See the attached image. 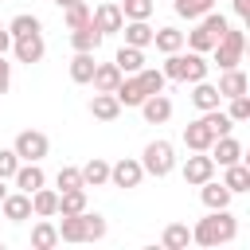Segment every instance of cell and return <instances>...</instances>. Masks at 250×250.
<instances>
[{
	"label": "cell",
	"instance_id": "6da1fadb",
	"mask_svg": "<svg viewBox=\"0 0 250 250\" xmlns=\"http://www.w3.org/2000/svg\"><path fill=\"white\" fill-rule=\"evenodd\" d=\"M234 234H238V219L227 207L211 211L207 219H199L191 227V242H199V246H223V242H234Z\"/></svg>",
	"mask_w": 250,
	"mask_h": 250
},
{
	"label": "cell",
	"instance_id": "7a4b0ae2",
	"mask_svg": "<svg viewBox=\"0 0 250 250\" xmlns=\"http://www.w3.org/2000/svg\"><path fill=\"white\" fill-rule=\"evenodd\" d=\"M207 70H211V62L199 51H188V55L172 51L164 62V78H172V82H199V78H207Z\"/></svg>",
	"mask_w": 250,
	"mask_h": 250
},
{
	"label": "cell",
	"instance_id": "3957f363",
	"mask_svg": "<svg viewBox=\"0 0 250 250\" xmlns=\"http://www.w3.org/2000/svg\"><path fill=\"white\" fill-rule=\"evenodd\" d=\"M227 27H230V23H227V16H219V12H203V16H199V23H195V31H188V35H184V43H188L191 51L207 55V51L219 43V35H223Z\"/></svg>",
	"mask_w": 250,
	"mask_h": 250
},
{
	"label": "cell",
	"instance_id": "277c9868",
	"mask_svg": "<svg viewBox=\"0 0 250 250\" xmlns=\"http://www.w3.org/2000/svg\"><path fill=\"white\" fill-rule=\"evenodd\" d=\"M211 51H215V62H219V70H230V66H238V62H242V51H246V35H242V27H227Z\"/></svg>",
	"mask_w": 250,
	"mask_h": 250
},
{
	"label": "cell",
	"instance_id": "5b68a950",
	"mask_svg": "<svg viewBox=\"0 0 250 250\" xmlns=\"http://www.w3.org/2000/svg\"><path fill=\"white\" fill-rule=\"evenodd\" d=\"M141 168H145V176H168L176 168L172 141H148L145 145V156H141Z\"/></svg>",
	"mask_w": 250,
	"mask_h": 250
},
{
	"label": "cell",
	"instance_id": "8992f818",
	"mask_svg": "<svg viewBox=\"0 0 250 250\" xmlns=\"http://www.w3.org/2000/svg\"><path fill=\"white\" fill-rule=\"evenodd\" d=\"M16 156L20 160H43L47 156V148H51V141H47V133H39V129H23V133H16Z\"/></svg>",
	"mask_w": 250,
	"mask_h": 250
},
{
	"label": "cell",
	"instance_id": "52a82bcc",
	"mask_svg": "<svg viewBox=\"0 0 250 250\" xmlns=\"http://www.w3.org/2000/svg\"><path fill=\"white\" fill-rule=\"evenodd\" d=\"M141 180H145V168H141V160H133V156H121L117 164H109V184H113V188H141Z\"/></svg>",
	"mask_w": 250,
	"mask_h": 250
},
{
	"label": "cell",
	"instance_id": "ba28073f",
	"mask_svg": "<svg viewBox=\"0 0 250 250\" xmlns=\"http://www.w3.org/2000/svg\"><path fill=\"white\" fill-rule=\"evenodd\" d=\"M90 20H94V27H98L102 35H113V31H121V23H125V16H121V4H113V0L98 4V8L90 12Z\"/></svg>",
	"mask_w": 250,
	"mask_h": 250
},
{
	"label": "cell",
	"instance_id": "9c48e42d",
	"mask_svg": "<svg viewBox=\"0 0 250 250\" xmlns=\"http://www.w3.org/2000/svg\"><path fill=\"white\" fill-rule=\"evenodd\" d=\"M12 51H16V59H20V62H27V66H31V62H39V59H43L47 43H43V35H39V31H31V35H16V39H12Z\"/></svg>",
	"mask_w": 250,
	"mask_h": 250
},
{
	"label": "cell",
	"instance_id": "30bf717a",
	"mask_svg": "<svg viewBox=\"0 0 250 250\" xmlns=\"http://www.w3.org/2000/svg\"><path fill=\"white\" fill-rule=\"evenodd\" d=\"M211 141H215V129H211L203 117L184 125V145H188L191 152H207V148H211Z\"/></svg>",
	"mask_w": 250,
	"mask_h": 250
},
{
	"label": "cell",
	"instance_id": "8fae6325",
	"mask_svg": "<svg viewBox=\"0 0 250 250\" xmlns=\"http://www.w3.org/2000/svg\"><path fill=\"white\" fill-rule=\"evenodd\" d=\"M207 156H211L215 164H223V168H227V164H234V160H242V145H238V141H234V137L227 133V137H215V141H211V148H207Z\"/></svg>",
	"mask_w": 250,
	"mask_h": 250
},
{
	"label": "cell",
	"instance_id": "7c38bea8",
	"mask_svg": "<svg viewBox=\"0 0 250 250\" xmlns=\"http://www.w3.org/2000/svg\"><path fill=\"white\" fill-rule=\"evenodd\" d=\"M215 176V160L207 156V152H195V156H188V164H184V180L191 184V188H199L203 180H211Z\"/></svg>",
	"mask_w": 250,
	"mask_h": 250
},
{
	"label": "cell",
	"instance_id": "4fadbf2b",
	"mask_svg": "<svg viewBox=\"0 0 250 250\" xmlns=\"http://www.w3.org/2000/svg\"><path fill=\"white\" fill-rule=\"evenodd\" d=\"M12 180H16V188H20V191H27V195H31L35 188H43V184H47V176H43L39 160H20V168H16V176H12Z\"/></svg>",
	"mask_w": 250,
	"mask_h": 250
},
{
	"label": "cell",
	"instance_id": "5bb4252c",
	"mask_svg": "<svg viewBox=\"0 0 250 250\" xmlns=\"http://www.w3.org/2000/svg\"><path fill=\"white\" fill-rule=\"evenodd\" d=\"M0 211H4V219L23 223V219H31V195H27V191H8V195L0 199Z\"/></svg>",
	"mask_w": 250,
	"mask_h": 250
},
{
	"label": "cell",
	"instance_id": "9a60e30c",
	"mask_svg": "<svg viewBox=\"0 0 250 250\" xmlns=\"http://www.w3.org/2000/svg\"><path fill=\"white\" fill-rule=\"evenodd\" d=\"M137 109L145 113V121H148V125H164V121L172 117V102H168L164 94H148V98H145Z\"/></svg>",
	"mask_w": 250,
	"mask_h": 250
},
{
	"label": "cell",
	"instance_id": "2e32d148",
	"mask_svg": "<svg viewBox=\"0 0 250 250\" xmlns=\"http://www.w3.org/2000/svg\"><path fill=\"white\" fill-rule=\"evenodd\" d=\"M199 199H203L207 211L230 207V188H227V184H215V180H203V184H199Z\"/></svg>",
	"mask_w": 250,
	"mask_h": 250
},
{
	"label": "cell",
	"instance_id": "e0dca14e",
	"mask_svg": "<svg viewBox=\"0 0 250 250\" xmlns=\"http://www.w3.org/2000/svg\"><path fill=\"white\" fill-rule=\"evenodd\" d=\"M113 98H117L121 105H129V109H137V105H141V102H145L148 94L141 90V82H137V74H129V78L121 74V82H117V90H113Z\"/></svg>",
	"mask_w": 250,
	"mask_h": 250
},
{
	"label": "cell",
	"instance_id": "ac0fdd59",
	"mask_svg": "<svg viewBox=\"0 0 250 250\" xmlns=\"http://www.w3.org/2000/svg\"><path fill=\"white\" fill-rule=\"evenodd\" d=\"M31 215H35V219H51V215H59V191H51V188H35V191H31Z\"/></svg>",
	"mask_w": 250,
	"mask_h": 250
},
{
	"label": "cell",
	"instance_id": "d6986e66",
	"mask_svg": "<svg viewBox=\"0 0 250 250\" xmlns=\"http://www.w3.org/2000/svg\"><path fill=\"white\" fill-rule=\"evenodd\" d=\"M102 39H105V35L94 27V20L70 31V47H74V51H98V47H102Z\"/></svg>",
	"mask_w": 250,
	"mask_h": 250
},
{
	"label": "cell",
	"instance_id": "ffe728a7",
	"mask_svg": "<svg viewBox=\"0 0 250 250\" xmlns=\"http://www.w3.org/2000/svg\"><path fill=\"white\" fill-rule=\"evenodd\" d=\"M191 86H195V90H191V105H195V109H203V113H207V109H215V105L223 102L219 86H211L207 78H199V82H191Z\"/></svg>",
	"mask_w": 250,
	"mask_h": 250
},
{
	"label": "cell",
	"instance_id": "44dd1931",
	"mask_svg": "<svg viewBox=\"0 0 250 250\" xmlns=\"http://www.w3.org/2000/svg\"><path fill=\"white\" fill-rule=\"evenodd\" d=\"M121 31H125V43L129 47H152V27H148V20H129V23H121Z\"/></svg>",
	"mask_w": 250,
	"mask_h": 250
},
{
	"label": "cell",
	"instance_id": "7402d4cb",
	"mask_svg": "<svg viewBox=\"0 0 250 250\" xmlns=\"http://www.w3.org/2000/svg\"><path fill=\"white\" fill-rule=\"evenodd\" d=\"M90 82H94V90H102V94H113V90H117V82H121V70H117V62H98Z\"/></svg>",
	"mask_w": 250,
	"mask_h": 250
},
{
	"label": "cell",
	"instance_id": "603a6c76",
	"mask_svg": "<svg viewBox=\"0 0 250 250\" xmlns=\"http://www.w3.org/2000/svg\"><path fill=\"white\" fill-rule=\"evenodd\" d=\"M78 172H82V188H102V184H109V164H105L102 156L86 160Z\"/></svg>",
	"mask_w": 250,
	"mask_h": 250
},
{
	"label": "cell",
	"instance_id": "cb8c5ba5",
	"mask_svg": "<svg viewBox=\"0 0 250 250\" xmlns=\"http://www.w3.org/2000/svg\"><path fill=\"white\" fill-rule=\"evenodd\" d=\"M94 51H74V59H70V78L78 82V86H86L90 78H94Z\"/></svg>",
	"mask_w": 250,
	"mask_h": 250
},
{
	"label": "cell",
	"instance_id": "d4e9b609",
	"mask_svg": "<svg viewBox=\"0 0 250 250\" xmlns=\"http://www.w3.org/2000/svg\"><path fill=\"white\" fill-rule=\"evenodd\" d=\"M90 113L98 117V121H117V113H121V102L113 98V94H94V102H90Z\"/></svg>",
	"mask_w": 250,
	"mask_h": 250
},
{
	"label": "cell",
	"instance_id": "484cf974",
	"mask_svg": "<svg viewBox=\"0 0 250 250\" xmlns=\"http://www.w3.org/2000/svg\"><path fill=\"white\" fill-rule=\"evenodd\" d=\"M31 246H35V250H51V246H59V227H55L51 219H39V223L31 227Z\"/></svg>",
	"mask_w": 250,
	"mask_h": 250
},
{
	"label": "cell",
	"instance_id": "4316f807",
	"mask_svg": "<svg viewBox=\"0 0 250 250\" xmlns=\"http://www.w3.org/2000/svg\"><path fill=\"white\" fill-rule=\"evenodd\" d=\"M59 242H86V223H82V215H62V219H59Z\"/></svg>",
	"mask_w": 250,
	"mask_h": 250
},
{
	"label": "cell",
	"instance_id": "83f0119b",
	"mask_svg": "<svg viewBox=\"0 0 250 250\" xmlns=\"http://www.w3.org/2000/svg\"><path fill=\"white\" fill-rule=\"evenodd\" d=\"M152 43H156V51H164V55L184 51V31H176V27H156V31H152Z\"/></svg>",
	"mask_w": 250,
	"mask_h": 250
},
{
	"label": "cell",
	"instance_id": "f1b7e54d",
	"mask_svg": "<svg viewBox=\"0 0 250 250\" xmlns=\"http://www.w3.org/2000/svg\"><path fill=\"white\" fill-rule=\"evenodd\" d=\"M113 62H117V70H121V74H137V70L145 66V51H141V47H129V43H125V47L117 51V59H113Z\"/></svg>",
	"mask_w": 250,
	"mask_h": 250
},
{
	"label": "cell",
	"instance_id": "f546056e",
	"mask_svg": "<svg viewBox=\"0 0 250 250\" xmlns=\"http://www.w3.org/2000/svg\"><path fill=\"white\" fill-rule=\"evenodd\" d=\"M219 94H223V98H238V94H246V74H242L238 66L223 70V78H219Z\"/></svg>",
	"mask_w": 250,
	"mask_h": 250
},
{
	"label": "cell",
	"instance_id": "4dcf8cb0",
	"mask_svg": "<svg viewBox=\"0 0 250 250\" xmlns=\"http://www.w3.org/2000/svg\"><path fill=\"white\" fill-rule=\"evenodd\" d=\"M223 184L230 188V195H234V191H250V168H246L242 160L227 164V176H223Z\"/></svg>",
	"mask_w": 250,
	"mask_h": 250
},
{
	"label": "cell",
	"instance_id": "1f68e13d",
	"mask_svg": "<svg viewBox=\"0 0 250 250\" xmlns=\"http://www.w3.org/2000/svg\"><path fill=\"white\" fill-rule=\"evenodd\" d=\"M86 211V188L59 191V215H82Z\"/></svg>",
	"mask_w": 250,
	"mask_h": 250
},
{
	"label": "cell",
	"instance_id": "d6a6232c",
	"mask_svg": "<svg viewBox=\"0 0 250 250\" xmlns=\"http://www.w3.org/2000/svg\"><path fill=\"white\" fill-rule=\"evenodd\" d=\"M137 82H141V90L145 94H164V70H156V66H141L137 70Z\"/></svg>",
	"mask_w": 250,
	"mask_h": 250
},
{
	"label": "cell",
	"instance_id": "836d02e7",
	"mask_svg": "<svg viewBox=\"0 0 250 250\" xmlns=\"http://www.w3.org/2000/svg\"><path fill=\"white\" fill-rule=\"evenodd\" d=\"M160 242H164L168 250H188V242H191V230H188L184 223H172V227H164Z\"/></svg>",
	"mask_w": 250,
	"mask_h": 250
},
{
	"label": "cell",
	"instance_id": "e575fe53",
	"mask_svg": "<svg viewBox=\"0 0 250 250\" xmlns=\"http://www.w3.org/2000/svg\"><path fill=\"white\" fill-rule=\"evenodd\" d=\"M62 16H66V27L74 31V27L90 23V4H86V0H70V4L62 8Z\"/></svg>",
	"mask_w": 250,
	"mask_h": 250
},
{
	"label": "cell",
	"instance_id": "d590c367",
	"mask_svg": "<svg viewBox=\"0 0 250 250\" xmlns=\"http://www.w3.org/2000/svg\"><path fill=\"white\" fill-rule=\"evenodd\" d=\"M8 31H12V39H16V35H31V31H43V23H39V16H31V12H20V16L8 23Z\"/></svg>",
	"mask_w": 250,
	"mask_h": 250
},
{
	"label": "cell",
	"instance_id": "8d00e7d4",
	"mask_svg": "<svg viewBox=\"0 0 250 250\" xmlns=\"http://www.w3.org/2000/svg\"><path fill=\"white\" fill-rule=\"evenodd\" d=\"M211 8H215V0H176V16H184V20H199Z\"/></svg>",
	"mask_w": 250,
	"mask_h": 250
},
{
	"label": "cell",
	"instance_id": "74e56055",
	"mask_svg": "<svg viewBox=\"0 0 250 250\" xmlns=\"http://www.w3.org/2000/svg\"><path fill=\"white\" fill-rule=\"evenodd\" d=\"M152 0H121V16L125 20H148L152 16Z\"/></svg>",
	"mask_w": 250,
	"mask_h": 250
},
{
	"label": "cell",
	"instance_id": "f35d334b",
	"mask_svg": "<svg viewBox=\"0 0 250 250\" xmlns=\"http://www.w3.org/2000/svg\"><path fill=\"white\" fill-rule=\"evenodd\" d=\"M203 121H207V125L215 129V137H227V133L234 129V121H230V117H227V113H223L219 105H215V109H207V113H203Z\"/></svg>",
	"mask_w": 250,
	"mask_h": 250
},
{
	"label": "cell",
	"instance_id": "ab89813d",
	"mask_svg": "<svg viewBox=\"0 0 250 250\" xmlns=\"http://www.w3.org/2000/svg\"><path fill=\"white\" fill-rule=\"evenodd\" d=\"M82 223H86V242H98V238H105V219L102 215H90V211H82Z\"/></svg>",
	"mask_w": 250,
	"mask_h": 250
},
{
	"label": "cell",
	"instance_id": "60d3db41",
	"mask_svg": "<svg viewBox=\"0 0 250 250\" xmlns=\"http://www.w3.org/2000/svg\"><path fill=\"white\" fill-rule=\"evenodd\" d=\"M55 184H59V191L82 188V172H78V168H70V164H62V168H59V176H55Z\"/></svg>",
	"mask_w": 250,
	"mask_h": 250
},
{
	"label": "cell",
	"instance_id": "b9f144b4",
	"mask_svg": "<svg viewBox=\"0 0 250 250\" xmlns=\"http://www.w3.org/2000/svg\"><path fill=\"white\" fill-rule=\"evenodd\" d=\"M227 117L238 125V121H250V98L246 94H238V98H230V109H227Z\"/></svg>",
	"mask_w": 250,
	"mask_h": 250
},
{
	"label": "cell",
	"instance_id": "7bdbcfd3",
	"mask_svg": "<svg viewBox=\"0 0 250 250\" xmlns=\"http://www.w3.org/2000/svg\"><path fill=\"white\" fill-rule=\"evenodd\" d=\"M16 168H20L16 148H0V180H12V176H16Z\"/></svg>",
	"mask_w": 250,
	"mask_h": 250
},
{
	"label": "cell",
	"instance_id": "ee69618b",
	"mask_svg": "<svg viewBox=\"0 0 250 250\" xmlns=\"http://www.w3.org/2000/svg\"><path fill=\"white\" fill-rule=\"evenodd\" d=\"M8 86H12V62L0 55V94H8Z\"/></svg>",
	"mask_w": 250,
	"mask_h": 250
},
{
	"label": "cell",
	"instance_id": "f6af8a7d",
	"mask_svg": "<svg viewBox=\"0 0 250 250\" xmlns=\"http://www.w3.org/2000/svg\"><path fill=\"white\" fill-rule=\"evenodd\" d=\"M234 16L238 20H250V0H234Z\"/></svg>",
	"mask_w": 250,
	"mask_h": 250
},
{
	"label": "cell",
	"instance_id": "bcb514c9",
	"mask_svg": "<svg viewBox=\"0 0 250 250\" xmlns=\"http://www.w3.org/2000/svg\"><path fill=\"white\" fill-rule=\"evenodd\" d=\"M4 51H12V31H8V27H0V55H4Z\"/></svg>",
	"mask_w": 250,
	"mask_h": 250
},
{
	"label": "cell",
	"instance_id": "7dc6e473",
	"mask_svg": "<svg viewBox=\"0 0 250 250\" xmlns=\"http://www.w3.org/2000/svg\"><path fill=\"white\" fill-rule=\"evenodd\" d=\"M4 195H8V188H4V180H0V199H4Z\"/></svg>",
	"mask_w": 250,
	"mask_h": 250
},
{
	"label": "cell",
	"instance_id": "c3c4849f",
	"mask_svg": "<svg viewBox=\"0 0 250 250\" xmlns=\"http://www.w3.org/2000/svg\"><path fill=\"white\" fill-rule=\"evenodd\" d=\"M55 4H59V8H66V4H70V0H55Z\"/></svg>",
	"mask_w": 250,
	"mask_h": 250
},
{
	"label": "cell",
	"instance_id": "681fc988",
	"mask_svg": "<svg viewBox=\"0 0 250 250\" xmlns=\"http://www.w3.org/2000/svg\"><path fill=\"white\" fill-rule=\"evenodd\" d=\"M0 250H4V242H0Z\"/></svg>",
	"mask_w": 250,
	"mask_h": 250
}]
</instances>
